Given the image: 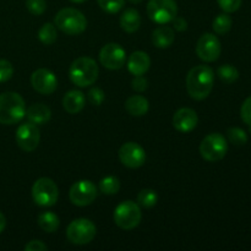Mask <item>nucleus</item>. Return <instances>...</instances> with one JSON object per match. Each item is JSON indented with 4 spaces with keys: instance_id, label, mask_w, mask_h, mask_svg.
<instances>
[{
    "instance_id": "nucleus-1",
    "label": "nucleus",
    "mask_w": 251,
    "mask_h": 251,
    "mask_svg": "<svg viewBox=\"0 0 251 251\" xmlns=\"http://www.w3.org/2000/svg\"><path fill=\"white\" fill-rule=\"evenodd\" d=\"M215 75L207 65H198L189 71L186 76V90L193 100H202L208 97L213 88Z\"/></svg>"
},
{
    "instance_id": "nucleus-2",
    "label": "nucleus",
    "mask_w": 251,
    "mask_h": 251,
    "mask_svg": "<svg viewBox=\"0 0 251 251\" xmlns=\"http://www.w3.org/2000/svg\"><path fill=\"white\" fill-rule=\"evenodd\" d=\"M25 115L26 103L19 93L4 92L0 95V124H16Z\"/></svg>"
},
{
    "instance_id": "nucleus-3",
    "label": "nucleus",
    "mask_w": 251,
    "mask_h": 251,
    "mask_svg": "<svg viewBox=\"0 0 251 251\" xmlns=\"http://www.w3.org/2000/svg\"><path fill=\"white\" fill-rule=\"evenodd\" d=\"M97 63L88 56H80L73 61L69 69L70 80L78 87H87L93 85L98 78Z\"/></svg>"
},
{
    "instance_id": "nucleus-4",
    "label": "nucleus",
    "mask_w": 251,
    "mask_h": 251,
    "mask_svg": "<svg viewBox=\"0 0 251 251\" xmlns=\"http://www.w3.org/2000/svg\"><path fill=\"white\" fill-rule=\"evenodd\" d=\"M54 25L69 36L80 34L87 28V19L85 15L74 7L61 9L54 17Z\"/></svg>"
},
{
    "instance_id": "nucleus-5",
    "label": "nucleus",
    "mask_w": 251,
    "mask_h": 251,
    "mask_svg": "<svg viewBox=\"0 0 251 251\" xmlns=\"http://www.w3.org/2000/svg\"><path fill=\"white\" fill-rule=\"evenodd\" d=\"M142 218L139 203L134 201H124L119 203L114 210V222L119 228L131 230L140 225Z\"/></svg>"
},
{
    "instance_id": "nucleus-6",
    "label": "nucleus",
    "mask_w": 251,
    "mask_h": 251,
    "mask_svg": "<svg viewBox=\"0 0 251 251\" xmlns=\"http://www.w3.org/2000/svg\"><path fill=\"white\" fill-rule=\"evenodd\" d=\"M228 152L227 140L218 132L207 135L201 141L200 154L207 162H217L226 157Z\"/></svg>"
},
{
    "instance_id": "nucleus-7",
    "label": "nucleus",
    "mask_w": 251,
    "mask_h": 251,
    "mask_svg": "<svg viewBox=\"0 0 251 251\" xmlns=\"http://www.w3.org/2000/svg\"><path fill=\"white\" fill-rule=\"evenodd\" d=\"M32 198L38 206L50 207L58 201L59 190L56 184L49 178H41L32 186Z\"/></svg>"
},
{
    "instance_id": "nucleus-8",
    "label": "nucleus",
    "mask_w": 251,
    "mask_h": 251,
    "mask_svg": "<svg viewBox=\"0 0 251 251\" xmlns=\"http://www.w3.org/2000/svg\"><path fill=\"white\" fill-rule=\"evenodd\" d=\"M97 233V228L87 218H78V220L73 221L68 226L66 229V237L69 242L76 245H85L88 244L93 240Z\"/></svg>"
},
{
    "instance_id": "nucleus-9",
    "label": "nucleus",
    "mask_w": 251,
    "mask_h": 251,
    "mask_svg": "<svg viewBox=\"0 0 251 251\" xmlns=\"http://www.w3.org/2000/svg\"><path fill=\"white\" fill-rule=\"evenodd\" d=\"M178 12L176 0H150L147 4V15L153 22L166 25L173 21Z\"/></svg>"
},
{
    "instance_id": "nucleus-10",
    "label": "nucleus",
    "mask_w": 251,
    "mask_h": 251,
    "mask_svg": "<svg viewBox=\"0 0 251 251\" xmlns=\"http://www.w3.org/2000/svg\"><path fill=\"white\" fill-rule=\"evenodd\" d=\"M70 201L76 206L85 207L91 205L97 198V188L90 180L76 181L70 189L69 193Z\"/></svg>"
},
{
    "instance_id": "nucleus-11",
    "label": "nucleus",
    "mask_w": 251,
    "mask_h": 251,
    "mask_svg": "<svg viewBox=\"0 0 251 251\" xmlns=\"http://www.w3.org/2000/svg\"><path fill=\"white\" fill-rule=\"evenodd\" d=\"M221 47L220 39L212 33H205L199 38L198 44H196V54L201 60L206 63H212L216 61L221 55Z\"/></svg>"
},
{
    "instance_id": "nucleus-12",
    "label": "nucleus",
    "mask_w": 251,
    "mask_h": 251,
    "mask_svg": "<svg viewBox=\"0 0 251 251\" xmlns=\"http://www.w3.org/2000/svg\"><path fill=\"white\" fill-rule=\"evenodd\" d=\"M100 61L109 70H119L125 65L126 53L118 43H108L100 49Z\"/></svg>"
},
{
    "instance_id": "nucleus-13",
    "label": "nucleus",
    "mask_w": 251,
    "mask_h": 251,
    "mask_svg": "<svg viewBox=\"0 0 251 251\" xmlns=\"http://www.w3.org/2000/svg\"><path fill=\"white\" fill-rule=\"evenodd\" d=\"M41 132L36 124L28 122L21 124L16 130L17 146L25 152H32L38 147Z\"/></svg>"
},
{
    "instance_id": "nucleus-14",
    "label": "nucleus",
    "mask_w": 251,
    "mask_h": 251,
    "mask_svg": "<svg viewBox=\"0 0 251 251\" xmlns=\"http://www.w3.org/2000/svg\"><path fill=\"white\" fill-rule=\"evenodd\" d=\"M119 159L127 168H139L146 162V152L136 142H126L120 147Z\"/></svg>"
},
{
    "instance_id": "nucleus-15",
    "label": "nucleus",
    "mask_w": 251,
    "mask_h": 251,
    "mask_svg": "<svg viewBox=\"0 0 251 251\" xmlns=\"http://www.w3.org/2000/svg\"><path fill=\"white\" fill-rule=\"evenodd\" d=\"M32 87L41 95H51L58 87V80L50 70L38 69L31 76Z\"/></svg>"
},
{
    "instance_id": "nucleus-16",
    "label": "nucleus",
    "mask_w": 251,
    "mask_h": 251,
    "mask_svg": "<svg viewBox=\"0 0 251 251\" xmlns=\"http://www.w3.org/2000/svg\"><path fill=\"white\" fill-rule=\"evenodd\" d=\"M199 122L198 114L191 108H181L173 115V126L180 132H190L196 127Z\"/></svg>"
},
{
    "instance_id": "nucleus-17",
    "label": "nucleus",
    "mask_w": 251,
    "mask_h": 251,
    "mask_svg": "<svg viewBox=\"0 0 251 251\" xmlns=\"http://www.w3.org/2000/svg\"><path fill=\"white\" fill-rule=\"evenodd\" d=\"M151 66V59L145 51H134L127 59V70L134 76L144 75Z\"/></svg>"
},
{
    "instance_id": "nucleus-18",
    "label": "nucleus",
    "mask_w": 251,
    "mask_h": 251,
    "mask_svg": "<svg viewBox=\"0 0 251 251\" xmlns=\"http://www.w3.org/2000/svg\"><path fill=\"white\" fill-rule=\"evenodd\" d=\"M86 98L81 91H69L63 98V107L69 114H77L85 107Z\"/></svg>"
},
{
    "instance_id": "nucleus-19",
    "label": "nucleus",
    "mask_w": 251,
    "mask_h": 251,
    "mask_svg": "<svg viewBox=\"0 0 251 251\" xmlns=\"http://www.w3.org/2000/svg\"><path fill=\"white\" fill-rule=\"evenodd\" d=\"M26 117L28 122L33 123L36 125H43L48 123L51 118V112L49 107L42 103L29 105L26 109Z\"/></svg>"
},
{
    "instance_id": "nucleus-20",
    "label": "nucleus",
    "mask_w": 251,
    "mask_h": 251,
    "mask_svg": "<svg viewBox=\"0 0 251 251\" xmlns=\"http://www.w3.org/2000/svg\"><path fill=\"white\" fill-rule=\"evenodd\" d=\"M174 38H176V36H174L173 28L168 26H159L152 32V43L157 48H168L173 44Z\"/></svg>"
},
{
    "instance_id": "nucleus-21",
    "label": "nucleus",
    "mask_w": 251,
    "mask_h": 251,
    "mask_svg": "<svg viewBox=\"0 0 251 251\" xmlns=\"http://www.w3.org/2000/svg\"><path fill=\"white\" fill-rule=\"evenodd\" d=\"M149 100L142 96H131L125 102V109L132 117H142L149 112Z\"/></svg>"
},
{
    "instance_id": "nucleus-22",
    "label": "nucleus",
    "mask_w": 251,
    "mask_h": 251,
    "mask_svg": "<svg viewBox=\"0 0 251 251\" xmlns=\"http://www.w3.org/2000/svg\"><path fill=\"white\" fill-rule=\"evenodd\" d=\"M141 17L137 10L126 9L120 16V27L127 33H134L140 28Z\"/></svg>"
},
{
    "instance_id": "nucleus-23",
    "label": "nucleus",
    "mask_w": 251,
    "mask_h": 251,
    "mask_svg": "<svg viewBox=\"0 0 251 251\" xmlns=\"http://www.w3.org/2000/svg\"><path fill=\"white\" fill-rule=\"evenodd\" d=\"M37 222H38L41 229L47 233H54L55 230H58L59 225H60L59 217L54 212H42L38 216Z\"/></svg>"
},
{
    "instance_id": "nucleus-24",
    "label": "nucleus",
    "mask_w": 251,
    "mask_h": 251,
    "mask_svg": "<svg viewBox=\"0 0 251 251\" xmlns=\"http://www.w3.org/2000/svg\"><path fill=\"white\" fill-rule=\"evenodd\" d=\"M38 38L46 46H50L58 38V33H56V27L55 25L50 24V22H47L43 26L39 28L38 31Z\"/></svg>"
},
{
    "instance_id": "nucleus-25",
    "label": "nucleus",
    "mask_w": 251,
    "mask_h": 251,
    "mask_svg": "<svg viewBox=\"0 0 251 251\" xmlns=\"http://www.w3.org/2000/svg\"><path fill=\"white\" fill-rule=\"evenodd\" d=\"M217 75L221 81H223L225 83H233L239 77V71L235 66L230 65V64H225L218 68Z\"/></svg>"
},
{
    "instance_id": "nucleus-26",
    "label": "nucleus",
    "mask_w": 251,
    "mask_h": 251,
    "mask_svg": "<svg viewBox=\"0 0 251 251\" xmlns=\"http://www.w3.org/2000/svg\"><path fill=\"white\" fill-rule=\"evenodd\" d=\"M100 190L105 195H115L120 190V180L117 176H105L100 181Z\"/></svg>"
},
{
    "instance_id": "nucleus-27",
    "label": "nucleus",
    "mask_w": 251,
    "mask_h": 251,
    "mask_svg": "<svg viewBox=\"0 0 251 251\" xmlns=\"http://www.w3.org/2000/svg\"><path fill=\"white\" fill-rule=\"evenodd\" d=\"M157 201H158V195L152 189H144L137 195V203L139 206L145 208H151L156 206Z\"/></svg>"
},
{
    "instance_id": "nucleus-28",
    "label": "nucleus",
    "mask_w": 251,
    "mask_h": 251,
    "mask_svg": "<svg viewBox=\"0 0 251 251\" xmlns=\"http://www.w3.org/2000/svg\"><path fill=\"white\" fill-rule=\"evenodd\" d=\"M213 31L217 34H226L232 28V19L228 14H221L216 16L212 22Z\"/></svg>"
},
{
    "instance_id": "nucleus-29",
    "label": "nucleus",
    "mask_w": 251,
    "mask_h": 251,
    "mask_svg": "<svg viewBox=\"0 0 251 251\" xmlns=\"http://www.w3.org/2000/svg\"><path fill=\"white\" fill-rule=\"evenodd\" d=\"M228 140L235 146H243L248 142V134L240 127H230L227 131Z\"/></svg>"
},
{
    "instance_id": "nucleus-30",
    "label": "nucleus",
    "mask_w": 251,
    "mask_h": 251,
    "mask_svg": "<svg viewBox=\"0 0 251 251\" xmlns=\"http://www.w3.org/2000/svg\"><path fill=\"white\" fill-rule=\"evenodd\" d=\"M97 1L100 9L108 14H117L125 4V0H97Z\"/></svg>"
},
{
    "instance_id": "nucleus-31",
    "label": "nucleus",
    "mask_w": 251,
    "mask_h": 251,
    "mask_svg": "<svg viewBox=\"0 0 251 251\" xmlns=\"http://www.w3.org/2000/svg\"><path fill=\"white\" fill-rule=\"evenodd\" d=\"M26 6L32 15L38 16L47 10V1L46 0H27Z\"/></svg>"
},
{
    "instance_id": "nucleus-32",
    "label": "nucleus",
    "mask_w": 251,
    "mask_h": 251,
    "mask_svg": "<svg viewBox=\"0 0 251 251\" xmlns=\"http://www.w3.org/2000/svg\"><path fill=\"white\" fill-rule=\"evenodd\" d=\"M14 75V68L11 63L4 59H0V83L6 82Z\"/></svg>"
},
{
    "instance_id": "nucleus-33",
    "label": "nucleus",
    "mask_w": 251,
    "mask_h": 251,
    "mask_svg": "<svg viewBox=\"0 0 251 251\" xmlns=\"http://www.w3.org/2000/svg\"><path fill=\"white\" fill-rule=\"evenodd\" d=\"M104 97H105L104 92H103V91L98 87L91 88L87 93V100L92 105L102 104L103 100H104Z\"/></svg>"
},
{
    "instance_id": "nucleus-34",
    "label": "nucleus",
    "mask_w": 251,
    "mask_h": 251,
    "mask_svg": "<svg viewBox=\"0 0 251 251\" xmlns=\"http://www.w3.org/2000/svg\"><path fill=\"white\" fill-rule=\"evenodd\" d=\"M217 1L223 11L230 14V12H235L237 10H239L243 0H217Z\"/></svg>"
},
{
    "instance_id": "nucleus-35",
    "label": "nucleus",
    "mask_w": 251,
    "mask_h": 251,
    "mask_svg": "<svg viewBox=\"0 0 251 251\" xmlns=\"http://www.w3.org/2000/svg\"><path fill=\"white\" fill-rule=\"evenodd\" d=\"M240 117H242L243 122L251 126V97L247 98L244 103L240 108Z\"/></svg>"
},
{
    "instance_id": "nucleus-36",
    "label": "nucleus",
    "mask_w": 251,
    "mask_h": 251,
    "mask_svg": "<svg viewBox=\"0 0 251 251\" xmlns=\"http://www.w3.org/2000/svg\"><path fill=\"white\" fill-rule=\"evenodd\" d=\"M131 87L132 90H135L136 92H144L149 87V81L146 77H144L142 75L135 76L134 80L131 81Z\"/></svg>"
},
{
    "instance_id": "nucleus-37",
    "label": "nucleus",
    "mask_w": 251,
    "mask_h": 251,
    "mask_svg": "<svg viewBox=\"0 0 251 251\" xmlns=\"http://www.w3.org/2000/svg\"><path fill=\"white\" fill-rule=\"evenodd\" d=\"M25 250L26 251H47L48 250V247H47L43 242H41V240H31L28 244H26Z\"/></svg>"
},
{
    "instance_id": "nucleus-38",
    "label": "nucleus",
    "mask_w": 251,
    "mask_h": 251,
    "mask_svg": "<svg viewBox=\"0 0 251 251\" xmlns=\"http://www.w3.org/2000/svg\"><path fill=\"white\" fill-rule=\"evenodd\" d=\"M172 22H173L174 29H176V31L179 32L186 31V28H188V22H186V20L184 19V17L176 16Z\"/></svg>"
},
{
    "instance_id": "nucleus-39",
    "label": "nucleus",
    "mask_w": 251,
    "mask_h": 251,
    "mask_svg": "<svg viewBox=\"0 0 251 251\" xmlns=\"http://www.w3.org/2000/svg\"><path fill=\"white\" fill-rule=\"evenodd\" d=\"M5 227H6V218H5V216L0 212V233L5 229Z\"/></svg>"
},
{
    "instance_id": "nucleus-40",
    "label": "nucleus",
    "mask_w": 251,
    "mask_h": 251,
    "mask_svg": "<svg viewBox=\"0 0 251 251\" xmlns=\"http://www.w3.org/2000/svg\"><path fill=\"white\" fill-rule=\"evenodd\" d=\"M70 1H73V2H76V4H81V2L86 1V0H70Z\"/></svg>"
},
{
    "instance_id": "nucleus-41",
    "label": "nucleus",
    "mask_w": 251,
    "mask_h": 251,
    "mask_svg": "<svg viewBox=\"0 0 251 251\" xmlns=\"http://www.w3.org/2000/svg\"><path fill=\"white\" fill-rule=\"evenodd\" d=\"M130 2H132V4H139V2H141L142 0H129Z\"/></svg>"
}]
</instances>
